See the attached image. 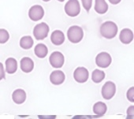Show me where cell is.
Wrapping results in <instances>:
<instances>
[{
	"instance_id": "1",
	"label": "cell",
	"mask_w": 134,
	"mask_h": 119,
	"mask_svg": "<svg viewBox=\"0 0 134 119\" xmlns=\"http://www.w3.org/2000/svg\"><path fill=\"white\" fill-rule=\"evenodd\" d=\"M100 34L106 39H113L118 34V25L113 21H106L100 26Z\"/></svg>"
},
{
	"instance_id": "2",
	"label": "cell",
	"mask_w": 134,
	"mask_h": 119,
	"mask_svg": "<svg viewBox=\"0 0 134 119\" xmlns=\"http://www.w3.org/2000/svg\"><path fill=\"white\" fill-rule=\"evenodd\" d=\"M84 36L83 29L78 25H73L67 31V38L73 43L81 42Z\"/></svg>"
},
{
	"instance_id": "3",
	"label": "cell",
	"mask_w": 134,
	"mask_h": 119,
	"mask_svg": "<svg viewBox=\"0 0 134 119\" xmlns=\"http://www.w3.org/2000/svg\"><path fill=\"white\" fill-rule=\"evenodd\" d=\"M65 14L72 18L77 17L81 12V6L78 0H69L64 7Z\"/></svg>"
},
{
	"instance_id": "4",
	"label": "cell",
	"mask_w": 134,
	"mask_h": 119,
	"mask_svg": "<svg viewBox=\"0 0 134 119\" xmlns=\"http://www.w3.org/2000/svg\"><path fill=\"white\" fill-rule=\"evenodd\" d=\"M49 30L50 29H49L48 25L44 22H42V23L37 24L34 27L33 35L37 40H42L47 36Z\"/></svg>"
},
{
	"instance_id": "5",
	"label": "cell",
	"mask_w": 134,
	"mask_h": 119,
	"mask_svg": "<svg viewBox=\"0 0 134 119\" xmlns=\"http://www.w3.org/2000/svg\"><path fill=\"white\" fill-rule=\"evenodd\" d=\"M116 92V85L114 83L111 82V81H107L106 82L103 88H102V96L103 99H110L114 97V95H115Z\"/></svg>"
},
{
	"instance_id": "6",
	"label": "cell",
	"mask_w": 134,
	"mask_h": 119,
	"mask_svg": "<svg viewBox=\"0 0 134 119\" xmlns=\"http://www.w3.org/2000/svg\"><path fill=\"white\" fill-rule=\"evenodd\" d=\"M112 62L111 56L107 52H101L96 57V63L99 67L107 68Z\"/></svg>"
},
{
	"instance_id": "7",
	"label": "cell",
	"mask_w": 134,
	"mask_h": 119,
	"mask_svg": "<svg viewBox=\"0 0 134 119\" xmlns=\"http://www.w3.org/2000/svg\"><path fill=\"white\" fill-rule=\"evenodd\" d=\"M49 62L52 67L61 68L62 67L64 62H65L64 55L59 51H54L51 54L49 58Z\"/></svg>"
},
{
	"instance_id": "8",
	"label": "cell",
	"mask_w": 134,
	"mask_h": 119,
	"mask_svg": "<svg viewBox=\"0 0 134 119\" xmlns=\"http://www.w3.org/2000/svg\"><path fill=\"white\" fill-rule=\"evenodd\" d=\"M43 16L44 10L40 5H34L29 10V17L33 21H38L41 20Z\"/></svg>"
},
{
	"instance_id": "9",
	"label": "cell",
	"mask_w": 134,
	"mask_h": 119,
	"mask_svg": "<svg viewBox=\"0 0 134 119\" xmlns=\"http://www.w3.org/2000/svg\"><path fill=\"white\" fill-rule=\"evenodd\" d=\"M89 77L88 70L85 67H77L74 72V78L78 83H85Z\"/></svg>"
},
{
	"instance_id": "10",
	"label": "cell",
	"mask_w": 134,
	"mask_h": 119,
	"mask_svg": "<svg viewBox=\"0 0 134 119\" xmlns=\"http://www.w3.org/2000/svg\"><path fill=\"white\" fill-rule=\"evenodd\" d=\"M65 79L64 73L61 70H55L52 72L50 75V81L54 85L62 84Z\"/></svg>"
},
{
	"instance_id": "11",
	"label": "cell",
	"mask_w": 134,
	"mask_h": 119,
	"mask_svg": "<svg viewBox=\"0 0 134 119\" xmlns=\"http://www.w3.org/2000/svg\"><path fill=\"white\" fill-rule=\"evenodd\" d=\"M21 69L24 73H30L34 69V63L29 57H25L21 60Z\"/></svg>"
},
{
	"instance_id": "12",
	"label": "cell",
	"mask_w": 134,
	"mask_h": 119,
	"mask_svg": "<svg viewBox=\"0 0 134 119\" xmlns=\"http://www.w3.org/2000/svg\"><path fill=\"white\" fill-rule=\"evenodd\" d=\"M119 39L122 43H125V44L130 43L133 39L132 31L129 29H125L121 30V32H120Z\"/></svg>"
},
{
	"instance_id": "13",
	"label": "cell",
	"mask_w": 134,
	"mask_h": 119,
	"mask_svg": "<svg viewBox=\"0 0 134 119\" xmlns=\"http://www.w3.org/2000/svg\"><path fill=\"white\" fill-rule=\"evenodd\" d=\"M12 99L16 104H22L26 99V93L23 89H16L12 94Z\"/></svg>"
},
{
	"instance_id": "14",
	"label": "cell",
	"mask_w": 134,
	"mask_h": 119,
	"mask_svg": "<svg viewBox=\"0 0 134 119\" xmlns=\"http://www.w3.org/2000/svg\"><path fill=\"white\" fill-rule=\"evenodd\" d=\"M51 40L53 44L59 46L62 44L65 41V35L60 30H55L52 32L51 36Z\"/></svg>"
},
{
	"instance_id": "15",
	"label": "cell",
	"mask_w": 134,
	"mask_h": 119,
	"mask_svg": "<svg viewBox=\"0 0 134 119\" xmlns=\"http://www.w3.org/2000/svg\"><path fill=\"white\" fill-rule=\"evenodd\" d=\"M6 71L10 73L13 74L14 73L18 70V63L16 59L14 58H9L6 60Z\"/></svg>"
},
{
	"instance_id": "16",
	"label": "cell",
	"mask_w": 134,
	"mask_h": 119,
	"mask_svg": "<svg viewBox=\"0 0 134 119\" xmlns=\"http://www.w3.org/2000/svg\"><path fill=\"white\" fill-rule=\"evenodd\" d=\"M95 10L99 14H103L108 10V5L105 0H96L95 1Z\"/></svg>"
},
{
	"instance_id": "17",
	"label": "cell",
	"mask_w": 134,
	"mask_h": 119,
	"mask_svg": "<svg viewBox=\"0 0 134 119\" xmlns=\"http://www.w3.org/2000/svg\"><path fill=\"white\" fill-rule=\"evenodd\" d=\"M34 52L36 54V55L40 58H45L47 54H48V49L47 47V46L43 43H39L35 47L34 49Z\"/></svg>"
},
{
	"instance_id": "18",
	"label": "cell",
	"mask_w": 134,
	"mask_h": 119,
	"mask_svg": "<svg viewBox=\"0 0 134 119\" xmlns=\"http://www.w3.org/2000/svg\"><path fill=\"white\" fill-rule=\"evenodd\" d=\"M107 105L103 102H97L93 106V112L98 116H103L107 112Z\"/></svg>"
},
{
	"instance_id": "19",
	"label": "cell",
	"mask_w": 134,
	"mask_h": 119,
	"mask_svg": "<svg viewBox=\"0 0 134 119\" xmlns=\"http://www.w3.org/2000/svg\"><path fill=\"white\" fill-rule=\"evenodd\" d=\"M33 43H34V41H33L32 38L29 36H23L20 40V46L21 48H23L25 50L30 49L33 46Z\"/></svg>"
},
{
	"instance_id": "20",
	"label": "cell",
	"mask_w": 134,
	"mask_h": 119,
	"mask_svg": "<svg viewBox=\"0 0 134 119\" xmlns=\"http://www.w3.org/2000/svg\"><path fill=\"white\" fill-rule=\"evenodd\" d=\"M105 73L99 70H95L92 74V80L95 83H100L105 78Z\"/></svg>"
},
{
	"instance_id": "21",
	"label": "cell",
	"mask_w": 134,
	"mask_h": 119,
	"mask_svg": "<svg viewBox=\"0 0 134 119\" xmlns=\"http://www.w3.org/2000/svg\"><path fill=\"white\" fill-rule=\"evenodd\" d=\"M10 39L9 32L3 29H0V43H5Z\"/></svg>"
},
{
	"instance_id": "22",
	"label": "cell",
	"mask_w": 134,
	"mask_h": 119,
	"mask_svg": "<svg viewBox=\"0 0 134 119\" xmlns=\"http://www.w3.org/2000/svg\"><path fill=\"white\" fill-rule=\"evenodd\" d=\"M126 96H127V99H128L129 101H130L132 103L134 102V87H131L128 90Z\"/></svg>"
},
{
	"instance_id": "23",
	"label": "cell",
	"mask_w": 134,
	"mask_h": 119,
	"mask_svg": "<svg viewBox=\"0 0 134 119\" xmlns=\"http://www.w3.org/2000/svg\"><path fill=\"white\" fill-rule=\"evenodd\" d=\"M82 5L84 7V8L86 10V11H89L90 9L92 8V0H81Z\"/></svg>"
},
{
	"instance_id": "24",
	"label": "cell",
	"mask_w": 134,
	"mask_h": 119,
	"mask_svg": "<svg viewBox=\"0 0 134 119\" xmlns=\"http://www.w3.org/2000/svg\"><path fill=\"white\" fill-rule=\"evenodd\" d=\"M127 114H128V117L129 118H132L133 115H134V106H130L128 110H127Z\"/></svg>"
},
{
	"instance_id": "25",
	"label": "cell",
	"mask_w": 134,
	"mask_h": 119,
	"mask_svg": "<svg viewBox=\"0 0 134 119\" xmlns=\"http://www.w3.org/2000/svg\"><path fill=\"white\" fill-rule=\"evenodd\" d=\"M4 78H5V70H4L3 64L2 63H0V81H2Z\"/></svg>"
},
{
	"instance_id": "26",
	"label": "cell",
	"mask_w": 134,
	"mask_h": 119,
	"mask_svg": "<svg viewBox=\"0 0 134 119\" xmlns=\"http://www.w3.org/2000/svg\"><path fill=\"white\" fill-rule=\"evenodd\" d=\"M108 1L111 3V4H113V5H117V4H118L121 0H108Z\"/></svg>"
},
{
	"instance_id": "27",
	"label": "cell",
	"mask_w": 134,
	"mask_h": 119,
	"mask_svg": "<svg viewBox=\"0 0 134 119\" xmlns=\"http://www.w3.org/2000/svg\"><path fill=\"white\" fill-rule=\"evenodd\" d=\"M43 2H49V1H51V0H43Z\"/></svg>"
},
{
	"instance_id": "28",
	"label": "cell",
	"mask_w": 134,
	"mask_h": 119,
	"mask_svg": "<svg viewBox=\"0 0 134 119\" xmlns=\"http://www.w3.org/2000/svg\"><path fill=\"white\" fill-rule=\"evenodd\" d=\"M58 1H59V2H64L65 0H58Z\"/></svg>"
}]
</instances>
